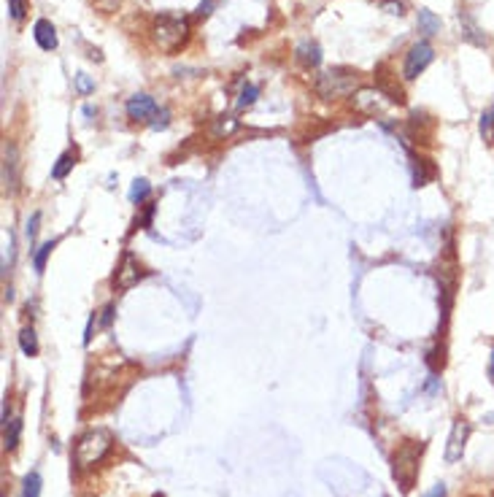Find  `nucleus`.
<instances>
[{"mask_svg": "<svg viewBox=\"0 0 494 497\" xmlns=\"http://www.w3.org/2000/svg\"><path fill=\"white\" fill-rule=\"evenodd\" d=\"M467 438H470V422L467 419H454L451 433H449V443H446V462L454 465L459 462L465 454V446H467Z\"/></svg>", "mask_w": 494, "mask_h": 497, "instance_id": "7", "label": "nucleus"}, {"mask_svg": "<svg viewBox=\"0 0 494 497\" xmlns=\"http://www.w3.org/2000/svg\"><path fill=\"white\" fill-rule=\"evenodd\" d=\"M375 87H378V92H381L389 103H397V105L405 103V92H403V87L397 84V79H394V73L389 71L387 62L375 68Z\"/></svg>", "mask_w": 494, "mask_h": 497, "instance_id": "8", "label": "nucleus"}, {"mask_svg": "<svg viewBox=\"0 0 494 497\" xmlns=\"http://www.w3.org/2000/svg\"><path fill=\"white\" fill-rule=\"evenodd\" d=\"M89 6L95 11H100V14H114L122 6V0H89Z\"/></svg>", "mask_w": 494, "mask_h": 497, "instance_id": "24", "label": "nucleus"}, {"mask_svg": "<svg viewBox=\"0 0 494 497\" xmlns=\"http://www.w3.org/2000/svg\"><path fill=\"white\" fill-rule=\"evenodd\" d=\"M167 117H170V114H167L165 108H160V111L151 117V119H154V122H151V127H154V130H165V127H167Z\"/></svg>", "mask_w": 494, "mask_h": 497, "instance_id": "29", "label": "nucleus"}, {"mask_svg": "<svg viewBox=\"0 0 494 497\" xmlns=\"http://www.w3.org/2000/svg\"><path fill=\"white\" fill-rule=\"evenodd\" d=\"M33 38H36V43L41 46L43 52L57 49V30H54V24H52L49 20L36 22V27H33Z\"/></svg>", "mask_w": 494, "mask_h": 497, "instance_id": "11", "label": "nucleus"}, {"mask_svg": "<svg viewBox=\"0 0 494 497\" xmlns=\"http://www.w3.org/2000/svg\"><path fill=\"white\" fill-rule=\"evenodd\" d=\"M257 95H260V89L254 87V84H244V89H241V95H238V108L244 111V108H248V105L257 101Z\"/></svg>", "mask_w": 494, "mask_h": 497, "instance_id": "23", "label": "nucleus"}, {"mask_svg": "<svg viewBox=\"0 0 494 497\" xmlns=\"http://www.w3.org/2000/svg\"><path fill=\"white\" fill-rule=\"evenodd\" d=\"M381 8L389 11V14L403 17V14H405V0H381Z\"/></svg>", "mask_w": 494, "mask_h": 497, "instance_id": "27", "label": "nucleus"}, {"mask_svg": "<svg viewBox=\"0 0 494 497\" xmlns=\"http://www.w3.org/2000/svg\"><path fill=\"white\" fill-rule=\"evenodd\" d=\"M57 246L54 241H46L43 246H38V251H36V257H33V265H36V270L38 273H43V268H46V260H49V254H52V248Z\"/></svg>", "mask_w": 494, "mask_h": 497, "instance_id": "22", "label": "nucleus"}, {"mask_svg": "<svg viewBox=\"0 0 494 497\" xmlns=\"http://www.w3.org/2000/svg\"><path fill=\"white\" fill-rule=\"evenodd\" d=\"M114 446V435L103 430V427H95V430H87V433L76 440V449H73V459L79 468H92L98 462H103L105 454L111 452Z\"/></svg>", "mask_w": 494, "mask_h": 497, "instance_id": "3", "label": "nucleus"}, {"mask_svg": "<svg viewBox=\"0 0 494 497\" xmlns=\"http://www.w3.org/2000/svg\"><path fill=\"white\" fill-rule=\"evenodd\" d=\"M144 276H146V270L141 268V262L127 251L122 257V262H119V268H117V273H114V290L117 292L133 290Z\"/></svg>", "mask_w": 494, "mask_h": 497, "instance_id": "6", "label": "nucleus"}, {"mask_svg": "<svg viewBox=\"0 0 494 497\" xmlns=\"http://www.w3.org/2000/svg\"><path fill=\"white\" fill-rule=\"evenodd\" d=\"M41 495V473L30 470L22 481V497H38Z\"/></svg>", "mask_w": 494, "mask_h": 497, "instance_id": "18", "label": "nucleus"}, {"mask_svg": "<svg viewBox=\"0 0 494 497\" xmlns=\"http://www.w3.org/2000/svg\"><path fill=\"white\" fill-rule=\"evenodd\" d=\"M20 349L24 357H36L38 354V335H36L33 327H24L20 332Z\"/></svg>", "mask_w": 494, "mask_h": 497, "instance_id": "17", "label": "nucleus"}, {"mask_svg": "<svg viewBox=\"0 0 494 497\" xmlns=\"http://www.w3.org/2000/svg\"><path fill=\"white\" fill-rule=\"evenodd\" d=\"M433 179V168L427 165V160H416L413 163V186H424Z\"/></svg>", "mask_w": 494, "mask_h": 497, "instance_id": "20", "label": "nucleus"}, {"mask_svg": "<svg viewBox=\"0 0 494 497\" xmlns=\"http://www.w3.org/2000/svg\"><path fill=\"white\" fill-rule=\"evenodd\" d=\"M20 435H22V419L14 416V419H8V422L3 424V449H6V452H14V449L20 446Z\"/></svg>", "mask_w": 494, "mask_h": 497, "instance_id": "14", "label": "nucleus"}, {"mask_svg": "<svg viewBox=\"0 0 494 497\" xmlns=\"http://www.w3.org/2000/svg\"><path fill=\"white\" fill-rule=\"evenodd\" d=\"M76 89H79L82 95H89V92L95 89V82H92L87 73H76Z\"/></svg>", "mask_w": 494, "mask_h": 497, "instance_id": "28", "label": "nucleus"}, {"mask_svg": "<svg viewBox=\"0 0 494 497\" xmlns=\"http://www.w3.org/2000/svg\"><path fill=\"white\" fill-rule=\"evenodd\" d=\"M189 38V22L184 17H173V14H160L151 22V43L163 52V54H176Z\"/></svg>", "mask_w": 494, "mask_h": 497, "instance_id": "2", "label": "nucleus"}, {"mask_svg": "<svg viewBox=\"0 0 494 497\" xmlns=\"http://www.w3.org/2000/svg\"><path fill=\"white\" fill-rule=\"evenodd\" d=\"M38 222H41V214L36 211L30 219H27V228H24V235H27V241L33 244L36 241V235H38Z\"/></svg>", "mask_w": 494, "mask_h": 497, "instance_id": "26", "label": "nucleus"}, {"mask_svg": "<svg viewBox=\"0 0 494 497\" xmlns=\"http://www.w3.org/2000/svg\"><path fill=\"white\" fill-rule=\"evenodd\" d=\"M419 33H424L427 38L430 36H437L440 33V27H443V22H440V17H435L430 8H419Z\"/></svg>", "mask_w": 494, "mask_h": 497, "instance_id": "15", "label": "nucleus"}, {"mask_svg": "<svg viewBox=\"0 0 494 497\" xmlns=\"http://www.w3.org/2000/svg\"><path fill=\"white\" fill-rule=\"evenodd\" d=\"M3 186L6 192H17L20 186V157L14 144H6L3 149Z\"/></svg>", "mask_w": 494, "mask_h": 497, "instance_id": "9", "label": "nucleus"}, {"mask_svg": "<svg viewBox=\"0 0 494 497\" xmlns=\"http://www.w3.org/2000/svg\"><path fill=\"white\" fill-rule=\"evenodd\" d=\"M421 452H424V443H419V440H403V443L397 446V452L391 454V476H394L397 487H400L405 495L416 487Z\"/></svg>", "mask_w": 494, "mask_h": 497, "instance_id": "1", "label": "nucleus"}, {"mask_svg": "<svg viewBox=\"0 0 494 497\" xmlns=\"http://www.w3.org/2000/svg\"><path fill=\"white\" fill-rule=\"evenodd\" d=\"M294 60L300 62L303 68H319V62H322V49H319V43L316 41H303L297 43V49H294Z\"/></svg>", "mask_w": 494, "mask_h": 497, "instance_id": "12", "label": "nucleus"}, {"mask_svg": "<svg viewBox=\"0 0 494 497\" xmlns=\"http://www.w3.org/2000/svg\"><path fill=\"white\" fill-rule=\"evenodd\" d=\"M424 497H446V487H443V484H435L430 492H424Z\"/></svg>", "mask_w": 494, "mask_h": 497, "instance_id": "30", "label": "nucleus"}, {"mask_svg": "<svg viewBox=\"0 0 494 497\" xmlns=\"http://www.w3.org/2000/svg\"><path fill=\"white\" fill-rule=\"evenodd\" d=\"M433 60H435V49L430 43L427 41L413 43L411 49H408V54H405V65H403L405 79H408V82H411V79H419V76L424 73V68Z\"/></svg>", "mask_w": 494, "mask_h": 497, "instance_id": "5", "label": "nucleus"}, {"mask_svg": "<svg viewBox=\"0 0 494 497\" xmlns=\"http://www.w3.org/2000/svg\"><path fill=\"white\" fill-rule=\"evenodd\" d=\"M489 376H492V381H494V352L492 357H489Z\"/></svg>", "mask_w": 494, "mask_h": 497, "instance_id": "31", "label": "nucleus"}, {"mask_svg": "<svg viewBox=\"0 0 494 497\" xmlns=\"http://www.w3.org/2000/svg\"><path fill=\"white\" fill-rule=\"evenodd\" d=\"M357 84H359L357 71H349V68H332V71H327V73L319 76L316 92H319L322 98H346Z\"/></svg>", "mask_w": 494, "mask_h": 497, "instance_id": "4", "label": "nucleus"}, {"mask_svg": "<svg viewBox=\"0 0 494 497\" xmlns=\"http://www.w3.org/2000/svg\"><path fill=\"white\" fill-rule=\"evenodd\" d=\"M481 135L489 146H494V105L481 114Z\"/></svg>", "mask_w": 494, "mask_h": 497, "instance_id": "19", "label": "nucleus"}, {"mask_svg": "<svg viewBox=\"0 0 494 497\" xmlns=\"http://www.w3.org/2000/svg\"><path fill=\"white\" fill-rule=\"evenodd\" d=\"M124 111H127V117H130L133 122H146V119H151L160 108H157L151 95H144V92H141V95H133V98L127 101Z\"/></svg>", "mask_w": 494, "mask_h": 497, "instance_id": "10", "label": "nucleus"}, {"mask_svg": "<svg viewBox=\"0 0 494 497\" xmlns=\"http://www.w3.org/2000/svg\"><path fill=\"white\" fill-rule=\"evenodd\" d=\"M76 160H79V151L76 149H68V151H62L60 160L54 163V168H52V179H65L68 173H70V168L76 165Z\"/></svg>", "mask_w": 494, "mask_h": 497, "instance_id": "16", "label": "nucleus"}, {"mask_svg": "<svg viewBox=\"0 0 494 497\" xmlns=\"http://www.w3.org/2000/svg\"><path fill=\"white\" fill-rule=\"evenodd\" d=\"M149 192H151L149 181H146V179H135V181H133V186H130V200L138 206V203H144L146 198H149Z\"/></svg>", "mask_w": 494, "mask_h": 497, "instance_id": "21", "label": "nucleus"}, {"mask_svg": "<svg viewBox=\"0 0 494 497\" xmlns=\"http://www.w3.org/2000/svg\"><path fill=\"white\" fill-rule=\"evenodd\" d=\"M8 14L20 22L27 14V0H8Z\"/></svg>", "mask_w": 494, "mask_h": 497, "instance_id": "25", "label": "nucleus"}, {"mask_svg": "<svg viewBox=\"0 0 494 497\" xmlns=\"http://www.w3.org/2000/svg\"><path fill=\"white\" fill-rule=\"evenodd\" d=\"M459 24H462V38H465V41L475 43V46H484V43H486L484 30L478 27V22H475L467 11H459Z\"/></svg>", "mask_w": 494, "mask_h": 497, "instance_id": "13", "label": "nucleus"}]
</instances>
